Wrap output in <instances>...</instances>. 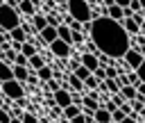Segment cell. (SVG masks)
<instances>
[{
  "label": "cell",
  "mask_w": 145,
  "mask_h": 123,
  "mask_svg": "<svg viewBox=\"0 0 145 123\" xmlns=\"http://www.w3.org/2000/svg\"><path fill=\"white\" fill-rule=\"evenodd\" d=\"M23 123H41V121L36 118V114H32V112H25V114H23Z\"/></svg>",
  "instance_id": "30"
},
{
  "label": "cell",
  "mask_w": 145,
  "mask_h": 123,
  "mask_svg": "<svg viewBox=\"0 0 145 123\" xmlns=\"http://www.w3.org/2000/svg\"><path fill=\"white\" fill-rule=\"evenodd\" d=\"M16 55H18V52H14V50H7V52H0V57H2V59H5L7 64H9V62H16Z\"/></svg>",
  "instance_id": "28"
},
{
  "label": "cell",
  "mask_w": 145,
  "mask_h": 123,
  "mask_svg": "<svg viewBox=\"0 0 145 123\" xmlns=\"http://www.w3.org/2000/svg\"><path fill=\"white\" fill-rule=\"evenodd\" d=\"M9 80H14L11 64H7V62H0V84H2V82H9Z\"/></svg>",
  "instance_id": "13"
},
{
  "label": "cell",
  "mask_w": 145,
  "mask_h": 123,
  "mask_svg": "<svg viewBox=\"0 0 145 123\" xmlns=\"http://www.w3.org/2000/svg\"><path fill=\"white\" fill-rule=\"evenodd\" d=\"M0 123H11V114H9V109H0Z\"/></svg>",
  "instance_id": "32"
},
{
  "label": "cell",
  "mask_w": 145,
  "mask_h": 123,
  "mask_svg": "<svg viewBox=\"0 0 145 123\" xmlns=\"http://www.w3.org/2000/svg\"><path fill=\"white\" fill-rule=\"evenodd\" d=\"M61 114H63V118L72 121L75 116H79V114H82V107H79V105H70V107H66V109H63Z\"/></svg>",
  "instance_id": "18"
},
{
  "label": "cell",
  "mask_w": 145,
  "mask_h": 123,
  "mask_svg": "<svg viewBox=\"0 0 145 123\" xmlns=\"http://www.w3.org/2000/svg\"><path fill=\"white\" fill-rule=\"evenodd\" d=\"M57 39H61L63 43H68V46H72V32H70V27L61 23V25L57 27Z\"/></svg>",
  "instance_id": "10"
},
{
  "label": "cell",
  "mask_w": 145,
  "mask_h": 123,
  "mask_svg": "<svg viewBox=\"0 0 145 123\" xmlns=\"http://www.w3.org/2000/svg\"><path fill=\"white\" fill-rule=\"evenodd\" d=\"M0 89H2L5 100H16V102H20V100L25 98V89H23V84H20V82H16V80L2 82V84H0Z\"/></svg>",
  "instance_id": "4"
},
{
  "label": "cell",
  "mask_w": 145,
  "mask_h": 123,
  "mask_svg": "<svg viewBox=\"0 0 145 123\" xmlns=\"http://www.w3.org/2000/svg\"><path fill=\"white\" fill-rule=\"evenodd\" d=\"M48 87H50V89H52V91H59V89H61V87H59V82H57V80H54V77H52V80H50V82H48Z\"/></svg>",
  "instance_id": "38"
},
{
  "label": "cell",
  "mask_w": 145,
  "mask_h": 123,
  "mask_svg": "<svg viewBox=\"0 0 145 123\" xmlns=\"http://www.w3.org/2000/svg\"><path fill=\"white\" fill-rule=\"evenodd\" d=\"M93 75H95V80H97V82H104V80H106V71H104L102 66H100V68H97Z\"/></svg>",
  "instance_id": "34"
},
{
  "label": "cell",
  "mask_w": 145,
  "mask_h": 123,
  "mask_svg": "<svg viewBox=\"0 0 145 123\" xmlns=\"http://www.w3.org/2000/svg\"><path fill=\"white\" fill-rule=\"evenodd\" d=\"M45 20H48V25H50V27H59V25H61V18H59L57 14H48V16H45Z\"/></svg>",
  "instance_id": "25"
},
{
  "label": "cell",
  "mask_w": 145,
  "mask_h": 123,
  "mask_svg": "<svg viewBox=\"0 0 145 123\" xmlns=\"http://www.w3.org/2000/svg\"><path fill=\"white\" fill-rule=\"evenodd\" d=\"M50 52H52L54 57H61V59H66V57H70V52H72V46H68V43H63L61 39H57L54 43H50Z\"/></svg>",
  "instance_id": "6"
},
{
  "label": "cell",
  "mask_w": 145,
  "mask_h": 123,
  "mask_svg": "<svg viewBox=\"0 0 145 123\" xmlns=\"http://www.w3.org/2000/svg\"><path fill=\"white\" fill-rule=\"evenodd\" d=\"M111 100H113V102H116V105H118V107H122V105H125V102H127V100H125V98H122V96H120V93H116V96H111Z\"/></svg>",
  "instance_id": "36"
},
{
  "label": "cell",
  "mask_w": 145,
  "mask_h": 123,
  "mask_svg": "<svg viewBox=\"0 0 145 123\" xmlns=\"http://www.w3.org/2000/svg\"><path fill=\"white\" fill-rule=\"evenodd\" d=\"M93 5L95 2H91V0H70L68 2V16L72 18V20H77V23H93Z\"/></svg>",
  "instance_id": "2"
},
{
  "label": "cell",
  "mask_w": 145,
  "mask_h": 123,
  "mask_svg": "<svg viewBox=\"0 0 145 123\" xmlns=\"http://www.w3.org/2000/svg\"><path fill=\"white\" fill-rule=\"evenodd\" d=\"M125 118H127V114H125L122 109H116V112L111 114V123H122Z\"/></svg>",
  "instance_id": "26"
},
{
  "label": "cell",
  "mask_w": 145,
  "mask_h": 123,
  "mask_svg": "<svg viewBox=\"0 0 145 123\" xmlns=\"http://www.w3.org/2000/svg\"><path fill=\"white\" fill-rule=\"evenodd\" d=\"M93 121H95V123H111V114H109L104 107H100V109L93 112Z\"/></svg>",
  "instance_id": "17"
},
{
  "label": "cell",
  "mask_w": 145,
  "mask_h": 123,
  "mask_svg": "<svg viewBox=\"0 0 145 123\" xmlns=\"http://www.w3.org/2000/svg\"><path fill=\"white\" fill-rule=\"evenodd\" d=\"M70 123H86V118H84V114H79V116H75Z\"/></svg>",
  "instance_id": "41"
},
{
  "label": "cell",
  "mask_w": 145,
  "mask_h": 123,
  "mask_svg": "<svg viewBox=\"0 0 145 123\" xmlns=\"http://www.w3.org/2000/svg\"><path fill=\"white\" fill-rule=\"evenodd\" d=\"M43 66H45V62H43V57H41L39 52H36L34 57H29V59H27V68H32L34 73H36V71H41Z\"/></svg>",
  "instance_id": "16"
},
{
  "label": "cell",
  "mask_w": 145,
  "mask_h": 123,
  "mask_svg": "<svg viewBox=\"0 0 145 123\" xmlns=\"http://www.w3.org/2000/svg\"><path fill=\"white\" fill-rule=\"evenodd\" d=\"M11 71H14V80L16 82H27L29 80V68H25V66H11Z\"/></svg>",
  "instance_id": "11"
},
{
  "label": "cell",
  "mask_w": 145,
  "mask_h": 123,
  "mask_svg": "<svg viewBox=\"0 0 145 123\" xmlns=\"http://www.w3.org/2000/svg\"><path fill=\"white\" fill-rule=\"evenodd\" d=\"M14 66H25V68H27V57L18 52V55H16V62H14Z\"/></svg>",
  "instance_id": "33"
},
{
  "label": "cell",
  "mask_w": 145,
  "mask_h": 123,
  "mask_svg": "<svg viewBox=\"0 0 145 123\" xmlns=\"http://www.w3.org/2000/svg\"><path fill=\"white\" fill-rule=\"evenodd\" d=\"M9 41L11 43H25L27 41V34L23 32V27H16V30L9 32Z\"/></svg>",
  "instance_id": "15"
},
{
  "label": "cell",
  "mask_w": 145,
  "mask_h": 123,
  "mask_svg": "<svg viewBox=\"0 0 145 123\" xmlns=\"http://www.w3.org/2000/svg\"><path fill=\"white\" fill-rule=\"evenodd\" d=\"M36 77H39V80H45V82H50V80L54 77V73H52V68H50V66H43L41 71H36Z\"/></svg>",
  "instance_id": "21"
},
{
  "label": "cell",
  "mask_w": 145,
  "mask_h": 123,
  "mask_svg": "<svg viewBox=\"0 0 145 123\" xmlns=\"http://www.w3.org/2000/svg\"><path fill=\"white\" fill-rule=\"evenodd\" d=\"M16 27H20L18 9L9 7L7 2H2V5H0V30L9 34V32H11V30H16Z\"/></svg>",
  "instance_id": "3"
},
{
  "label": "cell",
  "mask_w": 145,
  "mask_h": 123,
  "mask_svg": "<svg viewBox=\"0 0 145 123\" xmlns=\"http://www.w3.org/2000/svg\"><path fill=\"white\" fill-rule=\"evenodd\" d=\"M68 84L72 87V91H86V89H84V82H82V80H77L72 73L68 75Z\"/></svg>",
  "instance_id": "23"
},
{
  "label": "cell",
  "mask_w": 145,
  "mask_h": 123,
  "mask_svg": "<svg viewBox=\"0 0 145 123\" xmlns=\"http://www.w3.org/2000/svg\"><path fill=\"white\" fill-rule=\"evenodd\" d=\"M32 27H34V32L39 34V32H43L45 27H48V20H45V16L43 14H36V16H32Z\"/></svg>",
  "instance_id": "14"
},
{
  "label": "cell",
  "mask_w": 145,
  "mask_h": 123,
  "mask_svg": "<svg viewBox=\"0 0 145 123\" xmlns=\"http://www.w3.org/2000/svg\"><path fill=\"white\" fill-rule=\"evenodd\" d=\"M122 123H138V121H136V118H134V116H127V118H125V121H122Z\"/></svg>",
  "instance_id": "42"
},
{
  "label": "cell",
  "mask_w": 145,
  "mask_h": 123,
  "mask_svg": "<svg viewBox=\"0 0 145 123\" xmlns=\"http://www.w3.org/2000/svg\"><path fill=\"white\" fill-rule=\"evenodd\" d=\"M39 36L43 39V43H48V46H50V43H54V41H57V27H50V25H48L43 32H39Z\"/></svg>",
  "instance_id": "12"
},
{
  "label": "cell",
  "mask_w": 145,
  "mask_h": 123,
  "mask_svg": "<svg viewBox=\"0 0 145 123\" xmlns=\"http://www.w3.org/2000/svg\"><path fill=\"white\" fill-rule=\"evenodd\" d=\"M36 7H39V2H32V0H18V14L36 16Z\"/></svg>",
  "instance_id": "8"
},
{
  "label": "cell",
  "mask_w": 145,
  "mask_h": 123,
  "mask_svg": "<svg viewBox=\"0 0 145 123\" xmlns=\"http://www.w3.org/2000/svg\"><path fill=\"white\" fill-rule=\"evenodd\" d=\"M104 87H106V93H109V96L120 93V84H118L116 80H104Z\"/></svg>",
  "instance_id": "22"
},
{
  "label": "cell",
  "mask_w": 145,
  "mask_h": 123,
  "mask_svg": "<svg viewBox=\"0 0 145 123\" xmlns=\"http://www.w3.org/2000/svg\"><path fill=\"white\" fill-rule=\"evenodd\" d=\"M36 50H39V48H36L32 41H25V43H23V48H20V55H25V57L29 59V57H34V55H36Z\"/></svg>",
  "instance_id": "19"
},
{
  "label": "cell",
  "mask_w": 145,
  "mask_h": 123,
  "mask_svg": "<svg viewBox=\"0 0 145 123\" xmlns=\"http://www.w3.org/2000/svg\"><path fill=\"white\" fill-rule=\"evenodd\" d=\"M136 93H138V96H145V84H143V82L136 87Z\"/></svg>",
  "instance_id": "39"
},
{
  "label": "cell",
  "mask_w": 145,
  "mask_h": 123,
  "mask_svg": "<svg viewBox=\"0 0 145 123\" xmlns=\"http://www.w3.org/2000/svg\"><path fill=\"white\" fill-rule=\"evenodd\" d=\"M5 107V96H0V109Z\"/></svg>",
  "instance_id": "43"
},
{
  "label": "cell",
  "mask_w": 145,
  "mask_h": 123,
  "mask_svg": "<svg viewBox=\"0 0 145 123\" xmlns=\"http://www.w3.org/2000/svg\"><path fill=\"white\" fill-rule=\"evenodd\" d=\"M118 109H122L127 116H131V114H134V109H131V102H125V105H122V107H118Z\"/></svg>",
  "instance_id": "37"
},
{
  "label": "cell",
  "mask_w": 145,
  "mask_h": 123,
  "mask_svg": "<svg viewBox=\"0 0 145 123\" xmlns=\"http://www.w3.org/2000/svg\"><path fill=\"white\" fill-rule=\"evenodd\" d=\"M97 87H100V82L95 80V75H88V77L84 80V89H88V91H97Z\"/></svg>",
  "instance_id": "24"
},
{
  "label": "cell",
  "mask_w": 145,
  "mask_h": 123,
  "mask_svg": "<svg viewBox=\"0 0 145 123\" xmlns=\"http://www.w3.org/2000/svg\"><path fill=\"white\" fill-rule=\"evenodd\" d=\"M72 75H75V77H77V80H82V82H84V80H86V77H88V75H93V73H88V71H86V68H84V66H79V68H77V71H75V73H72Z\"/></svg>",
  "instance_id": "27"
},
{
  "label": "cell",
  "mask_w": 145,
  "mask_h": 123,
  "mask_svg": "<svg viewBox=\"0 0 145 123\" xmlns=\"http://www.w3.org/2000/svg\"><path fill=\"white\" fill-rule=\"evenodd\" d=\"M120 96H122L127 102H131V100H136V96H138V93H136V89H134V87H129V84H127V87H122V89H120Z\"/></svg>",
  "instance_id": "20"
},
{
  "label": "cell",
  "mask_w": 145,
  "mask_h": 123,
  "mask_svg": "<svg viewBox=\"0 0 145 123\" xmlns=\"http://www.w3.org/2000/svg\"><path fill=\"white\" fill-rule=\"evenodd\" d=\"M136 75H138V80L145 84V59H143V64H140V68L136 71Z\"/></svg>",
  "instance_id": "35"
},
{
  "label": "cell",
  "mask_w": 145,
  "mask_h": 123,
  "mask_svg": "<svg viewBox=\"0 0 145 123\" xmlns=\"http://www.w3.org/2000/svg\"><path fill=\"white\" fill-rule=\"evenodd\" d=\"M54 107H59V109H66V107H70L72 105V93L68 91V89H59V91H54Z\"/></svg>",
  "instance_id": "5"
},
{
  "label": "cell",
  "mask_w": 145,
  "mask_h": 123,
  "mask_svg": "<svg viewBox=\"0 0 145 123\" xmlns=\"http://www.w3.org/2000/svg\"><path fill=\"white\" fill-rule=\"evenodd\" d=\"M106 80H116L118 77V66H106Z\"/></svg>",
  "instance_id": "29"
},
{
  "label": "cell",
  "mask_w": 145,
  "mask_h": 123,
  "mask_svg": "<svg viewBox=\"0 0 145 123\" xmlns=\"http://www.w3.org/2000/svg\"><path fill=\"white\" fill-rule=\"evenodd\" d=\"M91 41L97 46V50L111 59H122L127 50L131 48L129 34L122 30L120 23L106 18V16H95L91 23Z\"/></svg>",
  "instance_id": "1"
},
{
  "label": "cell",
  "mask_w": 145,
  "mask_h": 123,
  "mask_svg": "<svg viewBox=\"0 0 145 123\" xmlns=\"http://www.w3.org/2000/svg\"><path fill=\"white\" fill-rule=\"evenodd\" d=\"M7 41H9V34H7V32H2V30H0V43H7Z\"/></svg>",
  "instance_id": "40"
},
{
  "label": "cell",
  "mask_w": 145,
  "mask_h": 123,
  "mask_svg": "<svg viewBox=\"0 0 145 123\" xmlns=\"http://www.w3.org/2000/svg\"><path fill=\"white\" fill-rule=\"evenodd\" d=\"M140 2H143V11H140V14H143V18H145V0H140Z\"/></svg>",
  "instance_id": "45"
},
{
  "label": "cell",
  "mask_w": 145,
  "mask_h": 123,
  "mask_svg": "<svg viewBox=\"0 0 145 123\" xmlns=\"http://www.w3.org/2000/svg\"><path fill=\"white\" fill-rule=\"evenodd\" d=\"M11 123H23V118H11Z\"/></svg>",
  "instance_id": "44"
},
{
  "label": "cell",
  "mask_w": 145,
  "mask_h": 123,
  "mask_svg": "<svg viewBox=\"0 0 145 123\" xmlns=\"http://www.w3.org/2000/svg\"><path fill=\"white\" fill-rule=\"evenodd\" d=\"M79 64L88 71V73H95L97 68H100V64H97V57L95 55H91V52H84L82 57H79Z\"/></svg>",
  "instance_id": "7"
},
{
  "label": "cell",
  "mask_w": 145,
  "mask_h": 123,
  "mask_svg": "<svg viewBox=\"0 0 145 123\" xmlns=\"http://www.w3.org/2000/svg\"><path fill=\"white\" fill-rule=\"evenodd\" d=\"M120 25H122V30H125L129 36H138V34H140V27L136 25V20H134V18H122V23H120Z\"/></svg>",
  "instance_id": "9"
},
{
  "label": "cell",
  "mask_w": 145,
  "mask_h": 123,
  "mask_svg": "<svg viewBox=\"0 0 145 123\" xmlns=\"http://www.w3.org/2000/svg\"><path fill=\"white\" fill-rule=\"evenodd\" d=\"M86 41V36L82 34V32H72V46H79V43H84Z\"/></svg>",
  "instance_id": "31"
}]
</instances>
